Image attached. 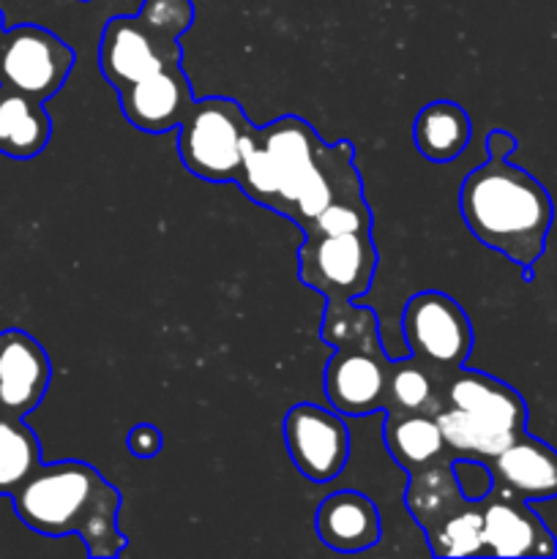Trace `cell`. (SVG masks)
Returning a JSON list of instances; mask_svg holds the SVG:
<instances>
[{
    "label": "cell",
    "mask_w": 557,
    "mask_h": 559,
    "mask_svg": "<svg viewBox=\"0 0 557 559\" xmlns=\"http://www.w3.org/2000/svg\"><path fill=\"white\" fill-rule=\"evenodd\" d=\"M235 183L257 205L289 218L300 229L336 200L364 194L353 142L328 145L298 115H284L260 129L254 126Z\"/></svg>",
    "instance_id": "6da1fadb"
},
{
    "label": "cell",
    "mask_w": 557,
    "mask_h": 559,
    "mask_svg": "<svg viewBox=\"0 0 557 559\" xmlns=\"http://www.w3.org/2000/svg\"><path fill=\"white\" fill-rule=\"evenodd\" d=\"M459 207L473 238L517 262L530 282L555 222V205L541 180L506 156H489L462 180Z\"/></svg>",
    "instance_id": "7a4b0ae2"
},
{
    "label": "cell",
    "mask_w": 557,
    "mask_h": 559,
    "mask_svg": "<svg viewBox=\"0 0 557 559\" xmlns=\"http://www.w3.org/2000/svg\"><path fill=\"white\" fill-rule=\"evenodd\" d=\"M11 500L20 522L47 538L80 535L91 557H118L126 549L118 489L91 464L76 459L42 464Z\"/></svg>",
    "instance_id": "3957f363"
},
{
    "label": "cell",
    "mask_w": 557,
    "mask_h": 559,
    "mask_svg": "<svg viewBox=\"0 0 557 559\" xmlns=\"http://www.w3.org/2000/svg\"><path fill=\"white\" fill-rule=\"evenodd\" d=\"M435 418L453 462L486 464L528 431V404L497 377L462 366L442 382V407Z\"/></svg>",
    "instance_id": "277c9868"
},
{
    "label": "cell",
    "mask_w": 557,
    "mask_h": 559,
    "mask_svg": "<svg viewBox=\"0 0 557 559\" xmlns=\"http://www.w3.org/2000/svg\"><path fill=\"white\" fill-rule=\"evenodd\" d=\"M322 342L336 353L325 366V396L336 413L347 418L382 413L391 358L380 344L377 314L355 300H325Z\"/></svg>",
    "instance_id": "5b68a950"
},
{
    "label": "cell",
    "mask_w": 557,
    "mask_h": 559,
    "mask_svg": "<svg viewBox=\"0 0 557 559\" xmlns=\"http://www.w3.org/2000/svg\"><path fill=\"white\" fill-rule=\"evenodd\" d=\"M254 123L235 98L208 96L189 107L178 126V153L186 173L208 183H229L238 178L244 145Z\"/></svg>",
    "instance_id": "8992f818"
},
{
    "label": "cell",
    "mask_w": 557,
    "mask_h": 559,
    "mask_svg": "<svg viewBox=\"0 0 557 559\" xmlns=\"http://www.w3.org/2000/svg\"><path fill=\"white\" fill-rule=\"evenodd\" d=\"M375 271L377 246L371 229L304 235L298 249V278L325 300H358L371 289Z\"/></svg>",
    "instance_id": "52a82bcc"
},
{
    "label": "cell",
    "mask_w": 557,
    "mask_h": 559,
    "mask_svg": "<svg viewBox=\"0 0 557 559\" xmlns=\"http://www.w3.org/2000/svg\"><path fill=\"white\" fill-rule=\"evenodd\" d=\"M402 331L410 355L424 360L446 380L467 366L473 349V328L462 306L446 293L426 289L404 304Z\"/></svg>",
    "instance_id": "ba28073f"
},
{
    "label": "cell",
    "mask_w": 557,
    "mask_h": 559,
    "mask_svg": "<svg viewBox=\"0 0 557 559\" xmlns=\"http://www.w3.org/2000/svg\"><path fill=\"white\" fill-rule=\"evenodd\" d=\"M71 69H74V49L47 27L16 25L3 33L0 85L47 102L66 85Z\"/></svg>",
    "instance_id": "9c48e42d"
},
{
    "label": "cell",
    "mask_w": 557,
    "mask_h": 559,
    "mask_svg": "<svg viewBox=\"0 0 557 559\" xmlns=\"http://www.w3.org/2000/svg\"><path fill=\"white\" fill-rule=\"evenodd\" d=\"M284 442L295 469L315 484L339 478L349 459V431L342 413L320 404H295L284 418Z\"/></svg>",
    "instance_id": "30bf717a"
},
{
    "label": "cell",
    "mask_w": 557,
    "mask_h": 559,
    "mask_svg": "<svg viewBox=\"0 0 557 559\" xmlns=\"http://www.w3.org/2000/svg\"><path fill=\"white\" fill-rule=\"evenodd\" d=\"M183 47L178 38L153 31L140 16H112L98 41V69L104 80L120 91L169 63H180Z\"/></svg>",
    "instance_id": "8fae6325"
},
{
    "label": "cell",
    "mask_w": 557,
    "mask_h": 559,
    "mask_svg": "<svg viewBox=\"0 0 557 559\" xmlns=\"http://www.w3.org/2000/svg\"><path fill=\"white\" fill-rule=\"evenodd\" d=\"M120 112L134 129L147 134H164L178 129L189 107L194 104V91L186 80L180 63H169L131 85L120 87Z\"/></svg>",
    "instance_id": "7c38bea8"
},
{
    "label": "cell",
    "mask_w": 557,
    "mask_h": 559,
    "mask_svg": "<svg viewBox=\"0 0 557 559\" xmlns=\"http://www.w3.org/2000/svg\"><path fill=\"white\" fill-rule=\"evenodd\" d=\"M484 508L486 557H555L557 540L530 502L489 489Z\"/></svg>",
    "instance_id": "4fadbf2b"
},
{
    "label": "cell",
    "mask_w": 557,
    "mask_h": 559,
    "mask_svg": "<svg viewBox=\"0 0 557 559\" xmlns=\"http://www.w3.org/2000/svg\"><path fill=\"white\" fill-rule=\"evenodd\" d=\"M52 366L31 333L9 328L0 333V413L25 418L47 396Z\"/></svg>",
    "instance_id": "5bb4252c"
},
{
    "label": "cell",
    "mask_w": 557,
    "mask_h": 559,
    "mask_svg": "<svg viewBox=\"0 0 557 559\" xmlns=\"http://www.w3.org/2000/svg\"><path fill=\"white\" fill-rule=\"evenodd\" d=\"M486 467L491 475V489L502 495L524 502L557 497V451L528 431L486 462Z\"/></svg>",
    "instance_id": "9a60e30c"
},
{
    "label": "cell",
    "mask_w": 557,
    "mask_h": 559,
    "mask_svg": "<svg viewBox=\"0 0 557 559\" xmlns=\"http://www.w3.org/2000/svg\"><path fill=\"white\" fill-rule=\"evenodd\" d=\"M317 538L333 551H366L380 540V511L366 495L353 489L333 491L315 516Z\"/></svg>",
    "instance_id": "2e32d148"
},
{
    "label": "cell",
    "mask_w": 557,
    "mask_h": 559,
    "mask_svg": "<svg viewBox=\"0 0 557 559\" xmlns=\"http://www.w3.org/2000/svg\"><path fill=\"white\" fill-rule=\"evenodd\" d=\"M382 442L393 462L407 475L453 462L451 448L435 415H386Z\"/></svg>",
    "instance_id": "e0dca14e"
},
{
    "label": "cell",
    "mask_w": 557,
    "mask_h": 559,
    "mask_svg": "<svg viewBox=\"0 0 557 559\" xmlns=\"http://www.w3.org/2000/svg\"><path fill=\"white\" fill-rule=\"evenodd\" d=\"M52 120L42 98L0 85V153L11 158H33L47 147Z\"/></svg>",
    "instance_id": "ac0fdd59"
},
{
    "label": "cell",
    "mask_w": 557,
    "mask_h": 559,
    "mask_svg": "<svg viewBox=\"0 0 557 559\" xmlns=\"http://www.w3.org/2000/svg\"><path fill=\"white\" fill-rule=\"evenodd\" d=\"M462 486H459L453 462L435 464L420 473L407 475V489H404V506L410 516L420 524L424 533L435 530L437 524L446 522L448 516L467 506Z\"/></svg>",
    "instance_id": "d6986e66"
},
{
    "label": "cell",
    "mask_w": 557,
    "mask_h": 559,
    "mask_svg": "<svg viewBox=\"0 0 557 559\" xmlns=\"http://www.w3.org/2000/svg\"><path fill=\"white\" fill-rule=\"evenodd\" d=\"M470 134H473L470 115L464 112L462 104L448 98L426 104L413 123L415 147L420 156L435 164H448L462 156L464 147L470 145Z\"/></svg>",
    "instance_id": "ffe728a7"
},
{
    "label": "cell",
    "mask_w": 557,
    "mask_h": 559,
    "mask_svg": "<svg viewBox=\"0 0 557 559\" xmlns=\"http://www.w3.org/2000/svg\"><path fill=\"white\" fill-rule=\"evenodd\" d=\"M442 377L415 355L391 360L386 382V415H437L442 407Z\"/></svg>",
    "instance_id": "44dd1931"
},
{
    "label": "cell",
    "mask_w": 557,
    "mask_h": 559,
    "mask_svg": "<svg viewBox=\"0 0 557 559\" xmlns=\"http://www.w3.org/2000/svg\"><path fill=\"white\" fill-rule=\"evenodd\" d=\"M42 467V442L25 420L0 413V497H11Z\"/></svg>",
    "instance_id": "7402d4cb"
},
{
    "label": "cell",
    "mask_w": 557,
    "mask_h": 559,
    "mask_svg": "<svg viewBox=\"0 0 557 559\" xmlns=\"http://www.w3.org/2000/svg\"><path fill=\"white\" fill-rule=\"evenodd\" d=\"M431 555L437 557H486L484 508L481 500H470L453 516L426 533Z\"/></svg>",
    "instance_id": "603a6c76"
},
{
    "label": "cell",
    "mask_w": 557,
    "mask_h": 559,
    "mask_svg": "<svg viewBox=\"0 0 557 559\" xmlns=\"http://www.w3.org/2000/svg\"><path fill=\"white\" fill-rule=\"evenodd\" d=\"M355 229H371V207L364 194L336 200L328 205L315 222L304 229V235H331V233H355Z\"/></svg>",
    "instance_id": "cb8c5ba5"
},
{
    "label": "cell",
    "mask_w": 557,
    "mask_h": 559,
    "mask_svg": "<svg viewBox=\"0 0 557 559\" xmlns=\"http://www.w3.org/2000/svg\"><path fill=\"white\" fill-rule=\"evenodd\" d=\"M137 16L162 36L180 41V36L194 22V3L191 0H142Z\"/></svg>",
    "instance_id": "d4e9b609"
},
{
    "label": "cell",
    "mask_w": 557,
    "mask_h": 559,
    "mask_svg": "<svg viewBox=\"0 0 557 559\" xmlns=\"http://www.w3.org/2000/svg\"><path fill=\"white\" fill-rule=\"evenodd\" d=\"M129 451L137 459H153L162 451V431L153 424H140L129 431Z\"/></svg>",
    "instance_id": "484cf974"
},
{
    "label": "cell",
    "mask_w": 557,
    "mask_h": 559,
    "mask_svg": "<svg viewBox=\"0 0 557 559\" xmlns=\"http://www.w3.org/2000/svg\"><path fill=\"white\" fill-rule=\"evenodd\" d=\"M486 145H489V156L508 158V153H513V147H517V140H513V134H508V131H491V134L486 136Z\"/></svg>",
    "instance_id": "4316f807"
},
{
    "label": "cell",
    "mask_w": 557,
    "mask_h": 559,
    "mask_svg": "<svg viewBox=\"0 0 557 559\" xmlns=\"http://www.w3.org/2000/svg\"><path fill=\"white\" fill-rule=\"evenodd\" d=\"M3 33H5V27H3V14H0V41H3Z\"/></svg>",
    "instance_id": "83f0119b"
}]
</instances>
